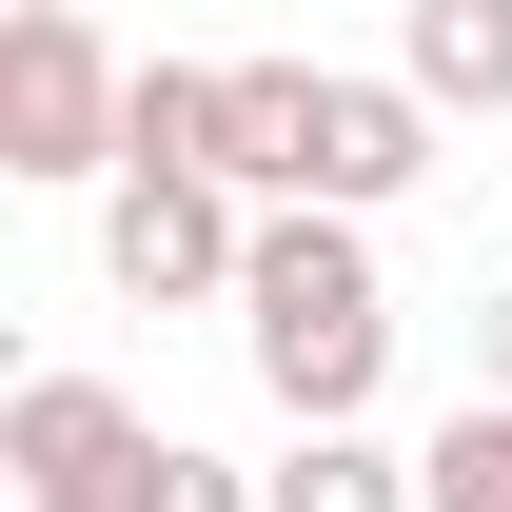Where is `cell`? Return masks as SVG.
I'll return each instance as SVG.
<instances>
[{
    "label": "cell",
    "mask_w": 512,
    "mask_h": 512,
    "mask_svg": "<svg viewBox=\"0 0 512 512\" xmlns=\"http://www.w3.org/2000/svg\"><path fill=\"white\" fill-rule=\"evenodd\" d=\"M237 355H256V394H276L296 434L375 414V375H394L375 217H335V197H276V217H256V276H237Z\"/></svg>",
    "instance_id": "obj_1"
},
{
    "label": "cell",
    "mask_w": 512,
    "mask_h": 512,
    "mask_svg": "<svg viewBox=\"0 0 512 512\" xmlns=\"http://www.w3.org/2000/svg\"><path fill=\"white\" fill-rule=\"evenodd\" d=\"M119 99L138 79L99 60V0H20L0 20V178H119Z\"/></svg>",
    "instance_id": "obj_2"
},
{
    "label": "cell",
    "mask_w": 512,
    "mask_h": 512,
    "mask_svg": "<svg viewBox=\"0 0 512 512\" xmlns=\"http://www.w3.org/2000/svg\"><path fill=\"white\" fill-rule=\"evenodd\" d=\"M99 276H119L138 316L237 296V276H256V197H237V178H158V158H119V178H99Z\"/></svg>",
    "instance_id": "obj_3"
},
{
    "label": "cell",
    "mask_w": 512,
    "mask_h": 512,
    "mask_svg": "<svg viewBox=\"0 0 512 512\" xmlns=\"http://www.w3.org/2000/svg\"><path fill=\"white\" fill-rule=\"evenodd\" d=\"M0 473H20V512H138L158 493V414L119 375H20L0 394Z\"/></svg>",
    "instance_id": "obj_4"
},
{
    "label": "cell",
    "mask_w": 512,
    "mask_h": 512,
    "mask_svg": "<svg viewBox=\"0 0 512 512\" xmlns=\"http://www.w3.org/2000/svg\"><path fill=\"white\" fill-rule=\"evenodd\" d=\"M434 99H414V79H335V99H316V197H335V217H375V197H414V178H434Z\"/></svg>",
    "instance_id": "obj_5"
},
{
    "label": "cell",
    "mask_w": 512,
    "mask_h": 512,
    "mask_svg": "<svg viewBox=\"0 0 512 512\" xmlns=\"http://www.w3.org/2000/svg\"><path fill=\"white\" fill-rule=\"evenodd\" d=\"M394 79L434 119H512V0H394Z\"/></svg>",
    "instance_id": "obj_6"
},
{
    "label": "cell",
    "mask_w": 512,
    "mask_h": 512,
    "mask_svg": "<svg viewBox=\"0 0 512 512\" xmlns=\"http://www.w3.org/2000/svg\"><path fill=\"white\" fill-rule=\"evenodd\" d=\"M119 158H158V178H237V60H138Z\"/></svg>",
    "instance_id": "obj_7"
},
{
    "label": "cell",
    "mask_w": 512,
    "mask_h": 512,
    "mask_svg": "<svg viewBox=\"0 0 512 512\" xmlns=\"http://www.w3.org/2000/svg\"><path fill=\"white\" fill-rule=\"evenodd\" d=\"M316 99H335V60H237V197L256 217L316 197Z\"/></svg>",
    "instance_id": "obj_8"
},
{
    "label": "cell",
    "mask_w": 512,
    "mask_h": 512,
    "mask_svg": "<svg viewBox=\"0 0 512 512\" xmlns=\"http://www.w3.org/2000/svg\"><path fill=\"white\" fill-rule=\"evenodd\" d=\"M276 512H434V493H414V453H394L375 414H335V434L276 453Z\"/></svg>",
    "instance_id": "obj_9"
},
{
    "label": "cell",
    "mask_w": 512,
    "mask_h": 512,
    "mask_svg": "<svg viewBox=\"0 0 512 512\" xmlns=\"http://www.w3.org/2000/svg\"><path fill=\"white\" fill-rule=\"evenodd\" d=\"M414 493L434 512H512V394H453L434 434H414Z\"/></svg>",
    "instance_id": "obj_10"
},
{
    "label": "cell",
    "mask_w": 512,
    "mask_h": 512,
    "mask_svg": "<svg viewBox=\"0 0 512 512\" xmlns=\"http://www.w3.org/2000/svg\"><path fill=\"white\" fill-rule=\"evenodd\" d=\"M138 512H276V473H237V453H197V434H158V493Z\"/></svg>",
    "instance_id": "obj_11"
},
{
    "label": "cell",
    "mask_w": 512,
    "mask_h": 512,
    "mask_svg": "<svg viewBox=\"0 0 512 512\" xmlns=\"http://www.w3.org/2000/svg\"><path fill=\"white\" fill-rule=\"evenodd\" d=\"M473 394H512V276H493V316H473Z\"/></svg>",
    "instance_id": "obj_12"
}]
</instances>
